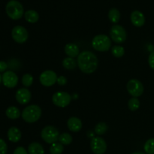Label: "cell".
<instances>
[{
	"label": "cell",
	"mask_w": 154,
	"mask_h": 154,
	"mask_svg": "<svg viewBox=\"0 0 154 154\" xmlns=\"http://www.w3.org/2000/svg\"><path fill=\"white\" fill-rule=\"evenodd\" d=\"M98 63L97 57L91 51H83L78 57V67L81 72L85 74H92L96 72Z\"/></svg>",
	"instance_id": "cell-1"
},
{
	"label": "cell",
	"mask_w": 154,
	"mask_h": 154,
	"mask_svg": "<svg viewBox=\"0 0 154 154\" xmlns=\"http://www.w3.org/2000/svg\"><path fill=\"white\" fill-rule=\"evenodd\" d=\"M5 11L8 17L14 20H20L24 14L23 6L17 0H10L6 4Z\"/></svg>",
	"instance_id": "cell-2"
},
{
	"label": "cell",
	"mask_w": 154,
	"mask_h": 154,
	"mask_svg": "<svg viewBox=\"0 0 154 154\" xmlns=\"http://www.w3.org/2000/svg\"><path fill=\"white\" fill-rule=\"evenodd\" d=\"M42 111L40 107L36 105H31L27 106L21 113L23 120L29 123H35L42 117Z\"/></svg>",
	"instance_id": "cell-3"
},
{
	"label": "cell",
	"mask_w": 154,
	"mask_h": 154,
	"mask_svg": "<svg viewBox=\"0 0 154 154\" xmlns=\"http://www.w3.org/2000/svg\"><path fill=\"white\" fill-rule=\"evenodd\" d=\"M92 46L96 51L99 52H106L111 48V41L106 35H98L92 40Z\"/></svg>",
	"instance_id": "cell-4"
},
{
	"label": "cell",
	"mask_w": 154,
	"mask_h": 154,
	"mask_svg": "<svg viewBox=\"0 0 154 154\" xmlns=\"http://www.w3.org/2000/svg\"><path fill=\"white\" fill-rule=\"evenodd\" d=\"M42 138L48 144H54L59 140L58 129L53 126H46L41 132Z\"/></svg>",
	"instance_id": "cell-5"
},
{
	"label": "cell",
	"mask_w": 154,
	"mask_h": 154,
	"mask_svg": "<svg viewBox=\"0 0 154 154\" xmlns=\"http://www.w3.org/2000/svg\"><path fill=\"white\" fill-rule=\"evenodd\" d=\"M110 35L115 43L122 44L126 40L127 33L122 26L116 24L111 26L110 29Z\"/></svg>",
	"instance_id": "cell-6"
},
{
	"label": "cell",
	"mask_w": 154,
	"mask_h": 154,
	"mask_svg": "<svg viewBox=\"0 0 154 154\" xmlns=\"http://www.w3.org/2000/svg\"><path fill=\"white\" fill-rule=\"evenodd\" d=\"M52 102L56 106L66 108L72 102V96L66 92H57L53 95Z\"/></svg>",
	"instance_id": "cell-7"
},
{
	"label": "cell",
	"mask_w": 154,
	"mask_h": 154,
	"mask_svg": "<svg viewBox=\"0 0 154 154\" xmlns=\"http://www.w3.org/2000/svg\"><path fill=\"white\" fill-rule=\"evenodd\" d=\"M127 91L132 96L138 98L144 93V86L142 83L137 79H131L126 85Z\"/></svg>",
	"instance_id": "cell-8"
},
{
	"label": "cell",
	"mask_w": 154,
	"mask_h": 154,
	"mask_svg": "<svg viewBox=\"0 0 154 154\" xmlns=\"http://www.w3.org/2000/svg\"><path fill=\"white\" fill-rule=\"evenodd\" d=\"M11 36L13 40L18 44H23L29 38L28 31L22 26H16L12 29Z\"/></svg>",
	"instance_id": "cell-9"
},
{
	"label": "cell",
	"mask_w": 154,
	"mask_h": 154,
	"mask_svg": "<svg viewBox=\"0 0 154 154\" xmlns=\"http://www.w3.org/2000/svg\"><path fill=\"white\" fill-rule=\"evenodd\" d=\"M90 147L95 154H104L106 152V141L101 137H93L90 141Z\"/></svg>",
	"instance_id": "cell-10"
},
{
	"label": "cell",
	"mask_w": 154,
	"mask_h": 154,
	"mask_svg": "<svg viewBox=\"0 0 154 154\" xmlns=\"http://www.w3.org/2000/svg\"><path fill=\"white\" fill-rule=\"evenodd\" d=\"M57 73L52 70H46L41 74L39 77V81L40 83L45 87H51L57 81Z\"/></svg>",
	"instance_id": "cell-11"
},
{
	"label": "cell",
	"mask_w": 154,
	"mask_h": 154,
	"mask_svg": "<svg viewBox=\"0 0 154 154\" xmlns=\"http://www.w3.org/2000/svg\"><path fill=\"white\" fill-rule=\"evenodd\" d=\"M2 83L7 88H14L18 83V77L12 71H6L2 75Z\"/></svg>",
	"instance_id": "cell-12"
},
{
	"label": "cell",
	"mask_w": 154,
	"mask_h": 154,
	"mask_svg": "<svg viewBox=\"0 0 154 154\" xmlns=\"http://www.w3.org/2000/svg\"><path fill=\"white\" fill-rule=\"evenodd\" d=\"M31 92L26 88H20L16 92L15 99L17 102L20 105H26L31 100Z\"/></svg>",
	"instance_id": "cell-13"
},
{
	"label": "cell",
	"mask_w": 154,
	"mask_h": 154,
	"mask_svg": "<svg viewBox=\"0 0 154 154\" xmlns=\"http://www.w3.org/2000/svg\"><path fill=\"white\" fill-rule=\"evenodd\" d=\"M132 23L136 27H141L145 23V17L141 11L135 10L132 12L130 16Z\"/></svg>",
	"instance_id": "cell-14"
},
{
	"label": "cell",
	"mask_w": 154,
	"mask_h": 154,
	"mask_svg": "<svg viewBox=\"0 0 154 154\" xmlns=\"http://www.w3.org/2000/svg\"><path fill=\"white\" fill-rule=\"evenodd\" d=\"M67 126L71 132H78L82 129V122L78 117H72L68 120Z\"/></svg>",
	"instance_id": "cell-15"
},
{
	"label": "cell",
	"mask_w": 154,
	"mask_h": 154,
	"mask_svg": "<svg viewBox=\"0 0 154 154\" xmlns=\"http://www.w3.org/2000/svg\"><path fill=\"white\" fill-rule=\"evenodd\" d=\"M22 133L17 127L12 126L8 131V138L13 143H17L21 139Z\"/></svg>",
	"instance_id": "cell-16"
},
{
	"label": "cell",
	"mask_w": 154,
	"mask_h": 154,
	"mask_svg": "<svg viewBox=\"0 0 154 154\" xmlns=\"http://www.w3.org/2000/svg\"><path fill=\"white\" fill-rule=\"evenodd\" d=\"M64 51L66 55L69 57H72V58H75V57H78V55L80 54L79 48H78V45L74 43L67 44L65 46Z\"/></svg>",
	"instance_id": "cell-17"
},
{
	"label": "cell",
	"mask_w": 154,
	"mask_h": 154,
	"mask_svg": "<svg viewBox=\"0 0 154 154\" xmlns=\"http://www.w3.org/2000/svg\"><path fill=\"white\" fill-rule=\"evenodd\" d=\"M24 17L28 23H35L39 20V14L36 11L28 10L24 13Z\"/></svg>",
	"instance_id": "cell-18"
},
{
	"label": "cell",
	"mask_w": 154,
	"mask_h": 154,
	"mask_svg": "<svg viewBox=\"0 0 154 154\" xmlns=\"http://www.w3.org/2000/svg\"><path fill=\"white\" fill-rule=\"evenodd\" d=\"M29 154H45L43 146L38 142H32L28 147Z\"/></svg>",
	"instance_id": "cell-19"
},
{
	"label": "cell",
	"mask_w": 154,
	"mask_h": 154,
	"mask_svg": "<svg viewBox=\"0 0 154 154\" xmlns=\"http://www.w3.org/2000/svg\"><path fill=\"white\" fill-rule=\"evenodd\" d=\"M5 114L8 118L11 119V120H16L20 117L21 113L17 107L10 106L6 109Z\"/></svg>",
	"instance_id": "cell-20"
},
{
	"label": "cell",
	"mask_w": 154,
	"mask_h": 154,
	"mask_svg": "<svg viewBox=\"0 0 154 154\" xmlns=\"http://www.w3.org/2000/svg\"><path fill=\"white\" fill-rule=\"evenodd\" d=\"M108 19L110 20L111 23H117L120 19V12L118 9L113 8H111L108 11Z\"/></svg>",
	"instance_id": "cell-21"
},
{
	"label": "cell",
	"mask_w": 154,
	"mask_h": 154,
	"mask_svg": "<svg viewBox=\"0 0 154 154\" xmlns=\"http://www.w3.org/2000/svg\"><path fill=\"white\" fill-rule=\"evenodd\" d=\"M63 67L68 70H73L78 66V62L72 57H67L65 58L63 61Z\"/></svg>",
	"instance_id": "cell-22"
},
{
	"label": "cell",
	"mask_w": 154,
	"mask_h": 154,
	"mask_svg": "<svg viewBox=\"0 0 154 154\" xmlns=\"http://www.w3.org/2000/svg\"><path fill=\"white\" fill-rule=\"evenodd\" d=\"M63 150H64V147L61 143L55 142L51 144V147H50L51 154H62Z\"/></svg>",
	"instance_id": "cell-23"
},
{
	"label": "cell",
	"mask_w": 154,
	"mask_h": 154,
	"mask_svg": "<svg viewBox=\"0 0 154 154\" xmlns=\"http://www.w3.org/2000/svg\"><path fill=\"white\" fill-rule=\"evenodd\" d=\"M108 129V126L106 123H105V122H100V123H99L96 126V127H95V129H94V132L95 133L97 134V135H104V134L107 132Z\"/></svg>",
	"instance_id": "cell-24"
},
{
	"label": "cell",
	"mask_w": 154,
	"mask_h": 154,
	"mask_svg": "<svg viewBox=\"0 0 154 154\" xmlns=\"http://www.w3.org/2000/svg\"><path fill=\"white\" fill-rule=\"evenodd\" d=\"M59 141L63 145H69L72 142V137L69 133L65 132L59 136Z\"/></svg>",
	"instance_id": "cell-25"
},
{
	"label": "cell",
	"mask_w": 154,
	"mask_h": 154,
	"mask_svg": "<svg viewBox=\"0 0 154 154\" xmlns=\"http://www.w3.org/2000/svg\"><path fill=\"white\" fill-rule=\"evenodd\" d=\"M111 54L113 56L117 58H120L123 57L125 54V49L123 47L120 46V45H115L111 48Z\"/></svg>",
	"instance_id": "cell-26"
},
{
	"label": "cell",
	"mask_w": 154,
	"mask_h": 154,
	"mask_svg": "<svg viewBox=\"0 0 154 154\" xmlns=\"http://www.w3.org/2000/svg\"><path fill=\"white\" fill-rule=\"evenodd\" d=\"M128 107L129 110L132 111H135L139 108L140 107V101L138 98H131L128 102Z\"/></svg>",
	"instance_id": "cell-27"
},
{
	"label": "cell",
	"mask_w": 154,
	"mask_h": 154,
	"mask_svg": "<svg viewBox=\"0 0 154 154\" xmlns=\"http://www.w3.org/2000/svg\"><path fill=\"white\" fill-rule=\"evenodd\" d=\"M144 149L147 154H154V138H150L146 141Z\"/></svg>",
	"instance_id": "cell-28"
},
{
	"label": "cell",
	"mask_w": 154,
	"mask_h": 154,
	"mask_svg": "<svg viewBox=\"0 0 154 154\" xmlns=\"http://www.w3.org/2000/svg\"><path fill=\"white\" fill-rule=\"evenodd\" d=\"M33 77L30 74H25L22 77V84L24 87H29L32 86L33 84Z\"/></svg>",
	"instance_id": "cell-29"
},
{
	"label": "cell",
	"mask_w": 154,
	"mask_h": 154,
	"mask_svg": "<svg viewBox=\"0 0 154 154\" xmlns=\"http://www.w3.org/2000/svg\"><path fill=\"white\" fill-rule=\"evenodd\" d=\"M8 151V146L5 141L0 138V154H6Z\"/></svg>",
	"instance_id": "cell-30"
},
{
	"label": "cell",
	"mask_w": 154,
	"mask_h": 154,
	"mask_svg": "<svg viewBox=\"0 0 154 154\" xmlns=\"http://www.w3.org/2000/svg\"><path fill=\"white\" fill-rule=\"evenodd\" d=\"M148 64L150 67L154 70V51L150 54L148 57Z\"/></svg>",
	"instance_id": "cell-31"
},
{
	"label": "cell",
	"mask_w": 154,
	"mask_h": 154,
	"mask_svg": "<svg viewBox=\"0 0 154 154\" xmlns=\"http://www.w3.org/2000/svg\"><path fill=\"white\" fill-rule=\"evenodd\" d=\"M57 82L60 86H64L67 84V79H66V77L60 76L58 77V78H57Z\"/></svg>",
	"instance_id": "cell-32"
},
{
	"label": "cell",
	"mask_w": 154,
	"mask_h": 154,
	"mask_svg": "<svg viewBox=\"0 0 154 154\" xmlns=\"http://www.w3.org/2000/svg\"><path fill=\"white\" fill-rule=\"evenodd\" d=\"M13 154H28V152L26 151V150L24 147H18L15 149Z\"/></svg>",
	"instance_id": "cell-33"
},
{
	"label": "cell",
	"mask_w": 154,
	"mask_h": 154,
	"mask_svg": "<svg viewBox=\"0 0 154 154\" xmlns=\"http://www.w3.org/2000/svg\"><path fill=\"white\" fill-rule=\"evenodd\" d=\"M8 65L6 62L0 61V72H5L7 70Z\"/></svg>",
	"instance_id": "cell-34"
},
{
	"label": "cell",
	"mask_w": 154,
	"mask_h": 154,
	"mask_svg": "<svg viewBox=\"0 0 154 154\" xmlns=\"http://www.w3.org/2000/svg\"><path fill=\"white\" fill-rule=\"evenodd\" d=\"M132 154H145V153H142V152H135V153H133Z\"/></svg>",
	"instance_id": "cell-35"
},
{
	"label": "cell",
	"mask_w": 154,
	"mask_h": 154,
	"mask_svg": "<svg viewBox=\"0 0 154 154\" xmlns=\"http://www.w3.org/2000/svg\"><path fill=\"white\" fill-rule=\"evenodd\" d=\"M2 82V75H1V74H0V84Z\"/></svg>",
	"instance_id": "cell-36"
}]
</instances>
